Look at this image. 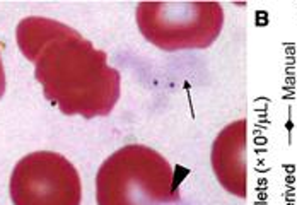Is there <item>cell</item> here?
<instances>
[{
  "label": "cell",
  "mask_w": 297,
  "mask_h": 205,
  "mask_svg": "<svg viewBox=\"0 0 297 205\" xmlns=\"http://www.w3.org/2000/svg\"><path fill=\"white\" fill-rule=\"evenodd\" d=\"M21 53L34 63V77L48 101L63 115L90 120L108 116L121 94V75L108 55L79 31L48 17H26L17 24Z\"/></svg>",
  "instance_id": "obj_1"
},
{
  "label": "cell",
  "mask_w": 297,
  "mask_h": 205,
  "mask_svg": "<svg viewBox=\"0 0 297 205\" xmlns=\"http://www.w3.org/2000/svg\"><path fill=\"white\" fill-rule=\"evenodd\" d=\"M97 205H166L181 200L174 169L162 154L142 144L113 152L96 174Z\"/></svg>",
  "instance_id": "obj_2"
},
{
  "label": "cell",
  "mask_w": 297,
  "mask_h": 205,
  "mask_svg": "<svg viewBox=\"0 0 297 205\" xmlns=\"http://www.w3.org/2000/svg\"><path fill=\"white\" fill-rule=\"evenodd\" d=\"M135 21L142 36L164 51L200 50L220 34L224 11L217 2H140Z\"/></svg>",
  "instance_id": "obj_3"
},
{
  "label": "cell",
  "mask_w": 297,
  "mask_h": 205,
  "mask_svg": "<svg viewBox=\"0 0 297 205\" xmlns=\"http://www.w3.org/2000/svg\"><path fill=\"white\" fill-rule=\"evenodd\" d=\"M14 205H80L79 171L58 152L38 151L24 156L11 174Z\"/></svg>",
  "instance_id": "obj_4"
},
{
  "label": "cell",
  "mask_w": 297,
  "mask_h": 205,
  "mask_svg": "<svg viewBox=\"0 0 297 205\" xmlns=\"http://www.w3.org/2000/svg\"><path fill=\"white\" fill-rule=\"evenodd\" d=\"M212 169L219 183L239 198L246 197V120L219 132L212 144Z\"/></svg>",
  "instance_id": "obj_5"
},
{
  "label": "cell",
  "mask_w": 297,
  "mask_h": 205,
  "mask_svg": "<svg viewBox=\"0 0 297 205\" xmlns=\"http://www.w3.org/2000/svg\"><path fill=\"white\" fill-rule=\"evenodd\" d=\"M5 92V72H4V63H2V55H0V99Z\"/></svg>",
  "instance_id": "obj_6"
}]
</instances>
